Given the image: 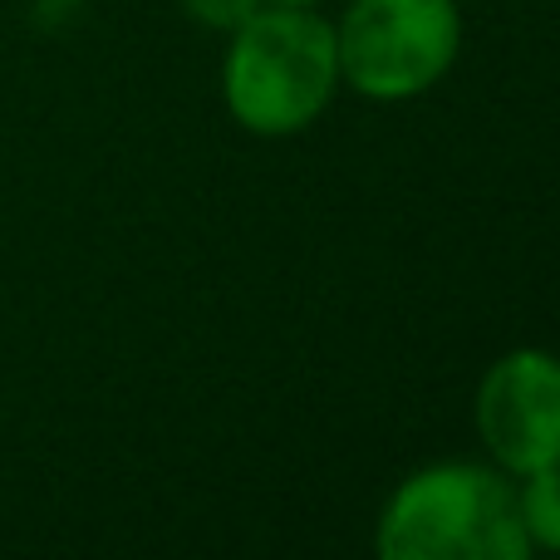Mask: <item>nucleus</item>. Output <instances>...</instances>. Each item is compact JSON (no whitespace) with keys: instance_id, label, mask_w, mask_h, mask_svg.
<instances>
[{"instance_id":"2","label":"nucleus","mask_w":560,"mask_h":560,"mask_svg":"<svg viewBox=\"0 0 560 560\" xmlns=\"http://www.w3.org/2000/svg\"><path fill=\"white\" fill-rule=\"evenodd\" d=\"M384 560H526L516 482L492 463H428L388 492L374 522Z\"/></svg>"},{"instance_id":"4","label":"nucleus","mask_w":560,"mask_h":560,"mask_svg":"<svg viewBox=\"0 0 560 560\" xmlns=\"http://www.w3.org/2000/svg\"><path fill=\"white\" fill-rule=\"evenodd\" d=\"M472 423L487 463L506 477H532L560 463V354L522 345L482 369Z\"/></svg>"},{"instance_id":"7","label":"nucleus","mask_w":560,"mask_h":560,"mask_svg":"<svg viewBox=\"0 0 560 560\" xmlns=\"http://www.w3.org/2000/svg\"><path fill=\"white\" fill-rule=\"evenodd\" d=\"M39 5H49V10H74V5H89V0H39Z\"/></svg>"},{"instance_id":"8","label":"nucleus","mask_w":560,"mask_h":560,"mask_svg":"<svg viewBox=\"0 0 560 560\" xmlns=\"http://www.w3.org/2000/svg\"><path fill=\"white\" fill-rule=\"evenodd\" d=\"M261 5H319V0H261Z\"/></svg>"},{"instance_id":"5","label":"nucleus","mask_w":560,"mask_h":560,"mask_svg":"<svg viewBox=\"0 0 560 560\" xmlns=\"http://www.w3.org/2000/svg\"><path fill=\"white\" fill-rule=\"evenodd\" d=\"M516 516L532 551L560 556V463L532 477H516Z\"/></svg>"},{"instance_id":"6","label":"nucleus","mask_w":560,"mask_h":560,"mask_svg":"<svg viewBox=\"0 0 560 560\" xmlns=\"http://www.w3.org/2000/svg\"><path fill=\"white\" fill-rule=\"evenodd\" d=\"M183 5V15L192 20V25H202V30H222V35H232L242 20H252L256 15V5L261 0H177Z\"/></svg>"},{"instance_id":"3","label":"nucleus","mask_w":560,"mask_h":560,"mask_svg":"<svg viewBox=\"0 0 560 560\" xmlns=\"http://www.w3.org/2000/svg\"><path fill=\"white\" fill-rule=\"evenodd\" d=\"M339 79L369 104H408L453 74L463 55L457 0H349L335 20Z\"/></svg>"},{"instance_id":"1","label":"nucleus","mask_w":560,"mask_h":560,"mask_svg":"<svg viewBox=\"0 0 560 560\" xmlns=\"http://www.w3.org/2000/svg\"><path fill=\"white\" fill-rule=\"evenodd\" d=\"M339 79L335 20L315 5H256L226 35L222 104L252 138H295L329 114Z\"/></svg>"}]
</instances>
